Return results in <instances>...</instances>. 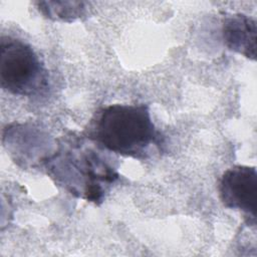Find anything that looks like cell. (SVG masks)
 Listing matches in <instances>:
<instances>
[{
    "mask_svg": "<svg viewBox=\"0 0 257 257\" xmlns=\"http://www.w3.org/2000/svg\"><path fill=\"white\" fill-rule=\"evenodd\" d=\"M47 175L70 194L99 205L118 173L98 152L73 134L43 162Z\"/></svg>",
    "mask_w": 257,
    "mask_h": 257,
    "instance_id": "cell-1",
    "label": "cell"
},
{
    "mask_svg": "<svg viewBox=\"0 0 257 257\" xmlns=\"http://www.w3.org/2000/svg\"><path fill=\"white\" fill-rule=\"evenodd\" d=\"M84 133L99 147L134 159H147L151 147L161 144L160 133L145 104L104 106L94 113Z\"/></svg>",
    "mask_w": 257,
    "mask_h": 257,
    "instance_id": "cell-2",
    "label": "cell"
},
{
    "mask_svg": "<svg viewBox=\"0 0 257 257\" xmlns=\"http://www.w3.org/2000/svg\"><path fill=\"white\" fill-rule=\"evenodd\" d=\"M0 84L5 91L21 96L36 95L47 88V71L29 44L11 36L1 37Z\"/></svg>",
    "mask_w": 257,
    "mask_h": 257,
    "instance_id": "cell-3",
    "label": "cell"
},
{
    "mask_svg": "<svg viewBox=\"0 0 257 257\" xmlns=\"http://www.w3.org/2000/svg\"><path fill=\"white\" fill-rule=\"evenodd\" d=\"M222 204L246 215L248 223L255 225L257 212V171L255 167L234 166L226 170L219 182Z\"/></svg>",
    "mask_w": 257,
    "mask_h": 257,
    "instance_id": "cell-4",
    "label": "cell"
},
{
    "mask_svg": "<svg viewBox=\"0 0 257 257\" xmlns=\"http://www.w3.org/2000/svg\"><path fill=\"white\" fill-rule=\"evenodd\" d=\"M256 33L255 18L245 14H230L223 20L222 34L225 45L251 60L256 59Z\"/></svg>",
    "mask_w": 257,
    "mask_h": 257,
    "instance_id": "cell-5",
    "label": "cell"
},
{
    "mask_svg": "<svg viewBox=\"0 0 257 257\" xmlns=\"http://www.w3.org/2000/svg\"><path fill=\"white\" fill-rule=\"evenodd\" d=\"M35 5L44 17L54 21L73 22L86 11L85 2L82 1H39Z\"/></svg>",
    "mask_w": 257,
    "mask_h": 257,
    "instance_id": "cell-6",
    "label": "cell"
}]
</instances>
